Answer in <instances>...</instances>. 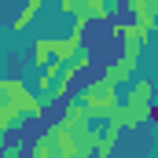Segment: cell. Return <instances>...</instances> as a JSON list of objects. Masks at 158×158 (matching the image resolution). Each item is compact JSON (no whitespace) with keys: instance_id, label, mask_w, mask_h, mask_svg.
<instances>
[{"instance_id":"cell-2","label":"cell","mask_w":158,"mask_h":158,"mask_svg":"<svg viewBox=\"0 0 158 158\" xmlns=\"http://www.w3.org/2000/svg\"><path fill=\"white\" fill-rule=\"evenodd\" d=\"M0 99H7L19 114H26V118H44V99L40 96H30V88L22 85V81H15V77H4L0 81Z\"/></svg>"},{"instance_id":"cell-7","label":"cell","mask_w":158,"mask_h":158,"mask_svg":"<svg viewBox=\"0 0 158 158\" xmlns=\"http://www.w3.org/2000/svg\"><path fill=\"white\" fill-rule=\"evenodd\" d=\"M15 121H19V110H15L7 99H0V129H11Z\"/></svg>"},{"instance_id":"cell-9","label":"cell","mask_w":158,"mask_h":158,"mask_svg":"<svg viewBox=\"0 0 158 158\" xmlns=\"http://www.w3.org/2000/svg\"><path fill=\"white\" fill-rule=\"evenodd\" d=\"M59 4H63V0H59Z\"/></svg>"},{"instance_id":"cell-6","label":"cell","mask_w":158,"mask_h":158,"mask_svg":"<svg viewBox=\"0 0 158 158\" xmlns=\"http://www.w3.org/2000/svg\"><path fill=\"white\" fill-rule=\"evenodd\" d=\"M85 19H107V0H85Z\"/></svg>"},{"instance_id":"cell-3","label":"cell","mask_w":158,"mask_h":158,"mask_svg":"<svg viewBox=\"0 0 158 158\" xmlns=\"http://www.w3.org/2000/svg\"><path fill=\"white\" fill-rule=\"evenodd\" d=\"M151 96H155L151 81H132V88H129V96H125V110H129V118H132V129L151 118V107H155Z\"/></svg>"},{"instance_id":"cell-4","label":"cell","mask_w":158,"mask_h":158,"mask_svg":"<svg viewBox=\"0 0 158 158\" xmlns=\"http://www.w3.org/2000/svg\"><path fill=\"white\" fill-rule=\"evenodd\" d=\"M132 70H136V59H125V55H121L118 63H110V66H107V74H103V77L110 81V85H125V81H132Z\"/></svg>"},{"instance_id":"cell-1","label":"cell","mask_w":158,"mask_h":158,"mask_svg":"<svg viewBox=\"0 0 158 158\" xmlns=\"http://www.w3.org/2000/svg\"><path fill=\"white\" fill-rule=\"evenodd\" d=\"M118 85H110L107 77L92 81V85H85L77 96H74V103H81L92 118H110V110L118 107V92H114Z\"/></svg>"},{"instance_id":"cell-8","label":"cell","mask_w":158,"mask_h":158,"mask_svg":"<svg viewBox=\"0 0 158 158\" xmlns=\"http://www.w3.org/2000/svg\"><path fill=\"white\" fill-rule=\"evenodd\" d=\"M70 158H92V155H88V151H74Z\"/></svg>"},{"instance_id":"cell-5","label":"cell","mask_w":158,"mask_h":158,"mask_svg":"<svg viewBox=\"0 0 158 158\" xmlns=\"http://www.w3.org/2000/svg\"><path fill=\"white\" fill-rule=\"evenodd\" d=\"M40 4H44V0H26V4H22V11H19V15L11 19V30H15V33H22V30H26V26H30V22L37 19Z\"/></svg>"}]
</instances>
